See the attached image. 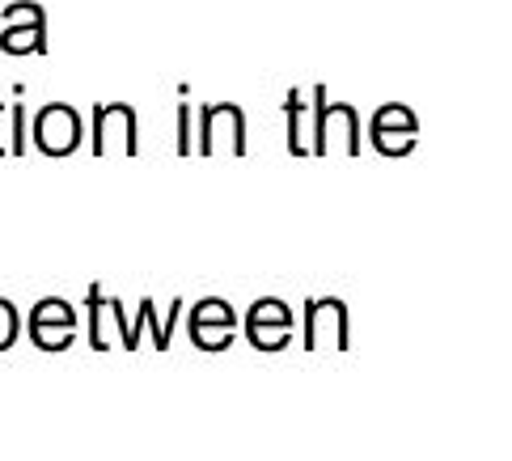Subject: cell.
I'll use <instances>...</instances> for the list:
<instances>
[{
    "mask_svg": "<svg viewBox=\"0 0 512 461\" xmlns=\"http://www.w3.org/2000/svg\"><path fill=\"white\" fill-rule=\"evenodd\" d=\"M0 51L9 55H43L47 51V17L43 5L34 0H17L5 9V30H0Z\"/></svg>",
    "mask_w": 512,
    "mask_h": 461,
    "instance_id": "1",
    "label": "cell"
},
{
    "mask_svg": "<svg viewBox=\"0 0 512 461\" xmlns=\"http://www.w3.org/2000/svg\"><path fill=\"white\" fill-rule=\"evenodd\" d=\"M34 144L47 153V157H68L77 153L81 144V115L64 102H51L39 110V119H34Z\"/></svg>",
    "mask_w": 512,
    "mask_h": 461,
    "instance_id": "2",
    "label": "cell"
},
{
    "mask_svg": "<svg viewBox=\"0 0 512 461\" xmlns=\"http://www.w3.org/2000/svg\"><path fill=\"white\" fill-rule=\"evenodd\" d=\"M136 110L123 106V102H111L102 106L94 115V153L98 157H111V153H123V157H136Z\"/></svg>",
    "mask_w": 512,
    "mask_h": 461,
    "instance_id": "3",
    "label": "cell"
},
{
    "mask_svg": "<svg viewBox=\"0 0 512 461\" xmlns=\"http://www.w3.org/2000/svg\"><path fill=\"white\" fill-rule=\"evenodd\" d=\"M199 119H204V132H199V153L212 157L216 153V144L229 140V149L233 153H246V119H242V110L237 106H204L199 110Z\"/></svg>",
    "mask_w": 512,
    "mask_h": 461,
    "instance_id": "4",
    "label": "cell"
},
{
    "mask_svg": "<svg viewBox=\"0 0 512 461\" xmlns=\"http://www.w3.org/2000/svg\"><path fill=\"white\" fill-rule=\"evenodd\" d=\"M347 347V330H343V305L339 301H314L309 305V330H305V347Z\"/></svg>",
    "mask_w": 512,
    "mask_h": 461,
    "instance_id": "5",
    "label": "cell"
},
{
    "mask_svg": "<svg viewBox=\"0 0 512 461\" xmlns=\"http://www.w3.org/2000/svg\"><path fill=\"white\" fill-rule=\"evenodd\" d=\"M360 153V123L352 106H326V153Z\"/></svg>",
    "mask_w": 512,
    "mask_h": 461,
    "instance_id": "6",
    "label": "cell"
},
{
    "mask_svg": "<svg viewBox=\"0 0 512 461\" xmlns=\"http://www.w3.org/2000/svg\"><path fill=\"white\" fill-rule=\"evenodd\" d=\"M305 102L301 94L292 89V94L284 98V115H288V153L292 157H309V136H305Z\"/></svg>",
    "mask_w": 512,
    "mask_h": 461,
    "instance_id": "7",
    "label": "cell"
},
{
    "mask_svg": "<svg viewBox=\"0 0 512 461\" xmlns=\"http://www.w3.org/2000/svg\"><path fill=\"white\" fill-rule=\"evenodd\" d=\"M47 322H60V326H72V309L64 301H39V309L30 313V326H47Z\"/></svg>",
    "mask_w": 512,
    "mask_h": 461,
    "instance_id": "8",
    "label": "cell"
},
{
    "mask_svg": "<svg viewBox=\"0 0 512 461\" xmlns=\"http://www.w3.org/2000/svg\"><path fill=\"white\" fill-rule=\"evenodd\" d=\"M17 309H13V301H5L0 297V352H5V347H13V339H17Z\"/></svg>",
    "mask_w": 512,
    "mask_h": 461,
    "instance_id": "9",
    "label": "cell"
},
{
    "mask_svg": "<svg viewBox=\"0 0 512 461\" xmlns=\"http://www.w3.org/2000/svg\"><path fill=\"white\" fill-rule=\"evenodd\" d=\"M9 153H26V102L13 106V144Z\"/></svg>",
    "mask_w": 512,
    "mask_h": 461,
    "instance_id": "10",
    "label": "cell"
},
{
    "mask_svg": "<svg viewBox=\"0 0 512 461\" xmlns=\"http://www.w3.org/2000/svg\"><path fill=\"white\" fill-rule=\"evenodd\" d=\"M178 153H191V106H178Z\"/></svg>",
    "mask_w": 512,
    "mask_h": 461,
    "instance_id": "11",
    "label": "cell"
},
{
    "mask_svg": "<svg viewBox=\"0 0 512 461\" xmlns=\"http://www.w3.org/2000/svg\"><path fill=\"white\" fill-rule=\"evenodd\" d=\"M0 153H9V149H5V144H0Z\"/></svg>",
    "mask_w": 512,
    "mask_h": 461,
    "instance_id": "12",
    "label": "cell"
}]
</instances>
